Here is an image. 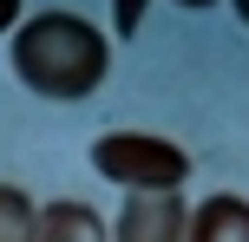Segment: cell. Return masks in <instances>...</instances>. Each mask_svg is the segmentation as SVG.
<instances>
[{
    "instance_id": "9",
    "label": "cell",
    "mask_w": 249,
    "mask_h": 242,
    "mask_svg": "<svg viewBox=\"0 0 249 242\" xmlns=\"http://www.w3.org/2000/svg\"><path fill=\"white\" fill-rule=\"evenodd\" d=\"M177 7H216V0H177Z\"/></svg>"
},
{
    "instance_id": "8",
    "label": "cell",
    "mask_w": 249,
    "mask_h": 242,
    "mask_svg": "<svg viewBox=\"0 0 249 242\" xmlns=\"http://www.w3.org/2000/svg\"><path fill=\"white\" fill-rule=\"evenodd\" d=\"M13 20H20V0H0V33H7Z\"/></svg>"
},
{
    "instance_id": "3",
    "label": "cell",
    "mask_w": 249,
    "mask_h": 242,
    "mask_svg": "<svg viewBox=\"0 0 249 242\" xmlns=\"http://www.w3.org/2000/svg\"><path fill=\"white\" fill-rule=\"evenodd\" d=\"M184 229H190L184 190H131L112 242H184Z\"/></svg>"
},
{
    "instance_id": "4",
    "label": "cell",
    "mask_w": 249,
    "mask_h": 242,
    "mask_svg": "<svg viewBox=\"0 0 249 242\" xmlns=\"http://www.w3.org/2000/svg\"><path fill=\"white\" fill-rule=\"evenodd\" d=\"M26 242H112V229H105V216L92 203H46L33 216Z\"/></svg>"
},
{
    "instance_id": "7",
    "label": "cell",
    "mask_w": 249,
    "mask_h": 242,
    "mask_svg": "<svg viewBox=\"0 0 249 242\" xmlns=\"http://www.w3.org/2000/svg\"><path fill=\"white\" fill-rule=\"evenodd\" d=\"M144 7H151V0H112V20H118V39H131L138 26H144Z\"/></svg>"
},
{
    "instance_id": "6",
    "label": "cell",
    "mask_w": 249,
    "mask_h": 242,
    "mask_svg": "<svg viewBox=\"0 0 249 242\" xmlns=\"http://www.w3.org/2000/svg\"><path fill=\"white\" fill-rule=\"evenodd\" d=\"M33 216H39V203L20 190V183H0V242H26L33 236Z\"/></svg>"
},
{
    "instance_id": "10",
    "label": "cell",
    "mask_w": 249,
    "mask_h": 242,
    "mask_svg": "<svg viewBox=\"0 0 249 242\" xmlns=\"http://www.w3.org/2000/svg\"><path fill=\"white\" fill-rule=\"evenodd\" d=\"M236 13H243V20H249V0H236Z\"/></svg>"
},
{
    "instance_id": "5",
    "label": "cell",
    "mask_w": 249,
    "mask_h": 242,
    "mask_svg": "<svg viewBox=\"0 0 249 242\" xmlns=\"http://www.w3.org/2000/svg\"><path fill=\"white\" fill-rule=\"evenodd\" d=\"M184 242H249V203L243 196H210V203H197Z\"/></svg>"
},
{
    "instance_id": "2",
    "label": "cell",
    "mask_w": 249,
    "mask_h": 242,
    "mask_svg": "<svg viewBox=\"0 0 249 242\" xmlns=\"http://www.w3.org/2000/svg\"><path fill=\"white\" fill-rule=\"evenodd\" d=\"M92 170L124 190H184L190 157L184 144L158 138V131H105V138H92Z\"/></svg>"
},
{
    "instance_id": "1",
    "label": "cell",
    "mask_w": 249,
    "mask_h": 242,
    "mask_svg": "<svg viewBox=\"0 0 249 242\" xmlns=\"http://www.w3.org/2000/svg\"><path fill=\"white\" fill-rule=\"evenodd\" d=\"M105 65H112V39L79 13H33L26 26H13V72L39 98H86L99 92Z\"/></svg>"
}]
</instances>
